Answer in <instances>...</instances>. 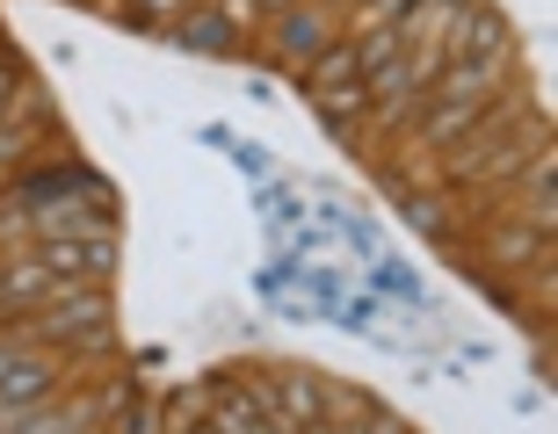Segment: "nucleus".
I'll use <instances>...</instances> for the list:
<instances>
[{
	"label": "nucleus",
	"instance_id": "obj_1",
	"mask_svg": "<svg viewBox=\"0 0 558 434\" xmlns=\"http://www.w3.org/2000/svg\"><path fill=\"white\" fill-rule=\"evenodd\" d=\"M22 333L37 340V348H59L73 362H109L117 355V297L109 289H87V283H65L51 305L22 311Z\"/></svg>",
	"mask_w": 558,
	"mask_h": 434
},
{
	"label": "nucleus",
	"instance_id": "obj_2",
	"mask_svg": "<svg viewBox=\"0 0 558 434\" xmlns=\"http://www.w3.org/2000/svg\"><path fill=\"white\" fill-rule=\"evenodd\" d=\"M333 37H341V15H333L327 0H298V8H283V15H269L262 29H254V51H262L276 73L298 80V73H305Z\"/></svg>",
	"mask_w": 558,
	"mask_h": 434
},
{
	"label": "nucleus",
	"instance_id": "obj_3",
	"mask_svg": "<svg viewBox=\"0 0 558 434\" xmlns=\"http://www.w3.org/2000/svg\"><path fill=\"white\" fill-rule=\"evenodd\" d=\"M81 376H87V362H73V355H59V348H29L15 370H0V427L22 420V413H37V406H51V398H65Z\"/></svg>",
	"mask_w": 558,
	"mask_h": 434
},
{
	"label": "nucleus",
	"instance_id": "obj_4",
	"mask_svg": "<svg viewBox=\"0 0 558 434\" xmlns=\"http://www.w3.org/2000/svg\"><path fill=\"white\" fill-rule=\"evenodd\" d=\"M500 51H522V37L508 29V15H500L494 0H457L450 37H442V65H457V59H500Z\"/></svg>",
	"mask_w": 558,
	"mask_h": 434
},
{
	"label": "nucleus",
	"instance_id": "obj_5",
	"mask_svg": "<svg viewBox=\"0 0 558 434\" xmlns=\"http://www.w3.org/2000/svg\"><path fill=\"white\" fill-rule=\"evenodd\" d=\"M508 80H522V51H500V59H457L435 73L428 102H464V109H486Z\"/></svg>",
	"mask_w": 558,
	"mask_h": 434
},
{
	"label": "nucleus",
	"instance_id": "obj_6",
	"mask_svg": "<svg viewBox=\"0 0 558 434\" xmlns=\"http://www.w3.org/2000/svg\"><path fill=\"white\" fill-rule=\"evenodd\" d=\"M160 37L174 44V51H196V59H247V51H254V37H240L218 8H182Z\"/></svg>",
	"mask_w": 558,
	"mask_h": 434
},
{
	"label": "nucleus",
	"instance_id": "obj_7",
	"mask_svg": "<svg viewBox=\"0 0 558 434\" xmlns=\"http://www.w3.org/2000/svg\"><path fill=\"white\" fill-rule=\"evenodd\" d=\"M312 116L333 131V145H349V152H377L371 138V95H363V80L355 87H327V95H305Z\"/></svg>",
	"mask_w": 558,
	"mask_h": 434
},
{
	"label": "nucleus",
	"instance_id": "obj_8",
	"mask_svg": "<svg viewBox=\"0 0 558 434\" xmlns=\"http://www.w3.org/2000/svg\"><path fill=\"white\" fill-rule=\"evenodd\" d=\"M276 376V398H283V427L298 434L305 420H319V370H305V362H269Z\"/></svg>",
	"mask_w": 558,
	"mask_h": 434
},
{
	"label": "nucleus",
	"instance_id": "obj_9",
	"mask_svg": "<svg viewBox=\"0 0 558 434\" xmlns=\"http://www.w3.org/2000/svg\"><path fill=\"white\" fill-rule=\"evenodd\" d=\"M355 80H363V73H355V37H349V29H341V37H333L327 51L305 65V73H298V87H305V95H327V87H355Z\"/></svg>",
	"mask_w": 558,
	"mask_h": 434
},
{
	"label": "nucleus",
	"instance_id": "obj_10",
	"mask_svg": "<svg viewBox=\"0 0 558 434\" xmlns=\"http://www.w3.org/2000/svg\"><path fill=\"white\" fill-rule=\"evenodd\" d=\"M371 406H377L371 392H355V384H341V376H319V420H333V427H355Z\"/></svg>",
	"mask_w": 558,
	"mask_h": 434
},
{
	"label": "nucleus",
	"instance_id": "obj_11",
	"mask_svg": "<svg viewBox=\"0 0 558 434\" xmlns=\"http://www.w3.org/2000/svg\"><path fill=\"white\" fill-rule=\"evenodd\" d=\"M392 59H407V37H399V29H363V37H355V73H363V80L385 73Z\"/></svg>",
	"mask_w": 558,
	"mask_h": 434
},
{
	"label": "nucleus",
	"instance_id": "obj_12",
	"mask_svg": "<svg viewBox=\"0 0 558 434\" xmlns=\"http://www.w3.org/2000/svg\"><path fill=\"white\" fill-rule=\"evenodd\" d=\"M204 8H218L240 37H254V29H262V8H254V0H204Z\"/></svg>",
	"mask_w": 558,
	"mask_h": 434
},
{
	"label": "nucleus",
	"instance_id": "obj_13",
	"mask_svg": "<svg viewBox=\"0 0 558 434\" xmlns=\"http://www.w3.org/2000/svg\"><path fill=\"white\" fill-rule=\"evenodd\" d=\"M341 434H407V420H399V413H392V406H385V398H377L371 413L355 420V427H341Z\"/></svg>",
	"mask_w": 558,
	"mask_h": 434
},
{
	"label": "nucleus",
	"instance_id": "obj_14",
	"mask_svg": "<svg viewBox=\"0 0 558 434\" xmlns=\"http://www.w3.org/2000/svg\"><path fill=\"white\" fill-rule=\"evenodd\" d=\"M29 348H37V340L22 333V319H15V326H0V370H15V362H22Z\"/></svg>",
	"mask_w": 558,
	"mask_h": 434
},
{
	"label": "nucleus",
	"instance_id": "obj_15",
	"mask_svg": "<svg viewBox=\"0 0 558 434\" xmlns=\"http://www.w3.org/2000/svg\"><path fill=\"white\" fill-rule=\"evenodd\" d=\"M327 8H333V15H349V8H371V0H327Z\"/></svg>",
	"mask_w": 558,
	"mask_h": 434
},
{
	"label": "nucleus",
	"instance_id": "obj_16",
	"mask_svg": "<svg viewBox=\"0 0 558 434\" xmlns=\"http://www.w3.org/2000/svg\"><path fill=\"white\" fill-rule=\"evenodd\" d=\"M87 8H102V15H117V8H124V0H87Z\"/></svg>",
	"mask_w": 558,
	"mask_h": 434
},
{
	"label": "nucleus",
	"instance_id": "obj_17",
	"mask_svg": "<svg viewBox=\"0 0 558 434\" xmlns=\"http://www.w3.org/2000/svg\"><path fill=\"white\" fill-rule=\"evenodd\" d=\"M15 319H22V311H15V305H0V326H15Z\"/></svg>",
	"mask_w": 558,
	"mask_h": 434
},
{
	"label": "nucleus",
	"instance_id": "obj_18",
	"mask_svg": "<svg viewBox=\"0 0 558 434\" xmlns=\"http://www.w3.org/2000/svg\"><path fill=\"white\" fill-rule=\"evenodd\" d=\"M0 44H8V29H0ZM0 59H8V51H0Z\"/></svg>",
	"mask_w": 558,
	"mask_h": 434
},
{
	"label": "nucleus",
	"instance_id": "obj_19",
	"mask_svg": "<svg viewBox=\"0 0 558 434\" xmlns=\"http://www.w3.org/2000/svg\"><path fill=\"white\" fill-rule=\"evenodd\" d=\"M407 434H414V427H407Z\"/></svg>",
	"mask_w": 558,
	"mask_h": 434
}]
</instances>
